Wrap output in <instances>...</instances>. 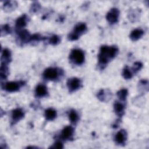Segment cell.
Segmentation results:
<instances>
[{
    "label": "cell",
    "instance_id": "obj_1",
    "mask_svg": "<svg viewBox=\"0 0 149 149\" xmlns=\"http://www.w3.org/2000/svg\"><path fill=\"white\" fill-rule=\"evenodd\" d=\"M118 52V49L116 46H101L98 55L99 65L101 66H105L111 59L116 56Z\"/></svg>",
    "mask_w": 149,
    "mask_h": 149
},
{
    "label": "cell",
    "instance_id": "obj_2",
    "mask_svg": "<svg viewBox=\"0 0 149 149\" xmlns=\"http://www.w3.org/2000/svg\"><path fill=\"white\" fill-rule=\"evenodd\" d=\"M63 74L62 69L56 68H48L43 72V77L48 80H55Z\"/></svg>",
    "mask_w": 149,
    "mask_h": 149
},
{
    "label": "cell",
    "instance_id": "obj_3",
    "mask_svg": "<svg viewBox=\"0 0 149 149\" xmlns=\"http://www.w3.org/2000/svg\"><path fill=\"white\" fill-rule=\"evenodd\" d=\"M87 30V26L84 23H79L74 27L73 30L68 35V39L70 41L77 40L79 37Z\"/></svg>",
    "mask_w": 149,
    "mask_h": 149
},
{
    "label": "cell",
    "instance_id": "obj_4",
    "mask_svg": "<svg viewBox=\"0 0 149 149\" xmlns=\"http://www.w3.org/2000/svg\"><path fill=\"white\" fill-rule=\"evenodd\" d=\"M70 61L74 64L80 65L84 61V52L80 49H73L71 51L69 55Z\"/></svg>",
    "mask_w": 149,
    "mask_h": 149
},
{
    "label": "cell",
    "instance_id": "obj_5",
    "mask_svg": "<svg viewBox=\"0 0 149 149\" xmlns=\"http://www.w3.org/2000/svg\"><path fill=\"white\" fill-rule=\"evenodd\" d=\"M24 84V82L23 81H9L2 84V87L8 92H15L18 91Z\"/></svg>",
    "mask_w": 149,
    "mask_h": 149
},
{
    "label": "cell",
    "instance_id": "obj_6",
    "mask_svg": "<svg viewBox=\"0 0 149 149\" xmlns=\"http://www.w3.org/2000/svg\"><path fill=\"white\" fill-rule=\"evenodd\" d=\"M81 85V81L80 79L77 77H72L68 80L67 86L70 92H73L78 90Z\"/></svg>",
    "mask_w": 149,
    "mask_h": 149
},
{
    "label": "cell",
    "instance_id": "obj_7",
    "mask_svg": "<svg viewBox=\"0 0 149 149\" xmlns=\"http://www.w3.org/2000/svg\"><path fill=\"white\" fill-rule=\"evenodd\" d=\"M119 16V11L118 9L113 8L107 13L106 18L107 21L111 24H115L118 22Z\"/></svg>",
    "mask_w": 149,
    "mask_h": 149
},
{
    "label": "cell",
    "instance_id": "obj_8",
    "mask_svg": "<svg viewBox=\"0 0 149 149\" xmlns=\"http://www.w3.org/2000/svg\"><path fill=\"white\" fill-rule=\"evenodd\" d=\"M127 139V132L125 130L122 129L117 132L115 136L114 140L116 144L119 145H124Z\"/></svg>",
    "mask_w": 149,
    "mask_h": 149
},
{
    "label": "cell",
    "instance_id": "obj_9",
    "mask_svg": "<svg viewBox=\"0 0 149 149\" xmlns=\"http://www.w3.org/2000/svg\"><path fill=\"white\" fill-rule=\"evenodd\" d=\"M74 133V129L71 126H67L65 127L61 132V138L63 140L72 139Z\"/></svg>",
    "mask_w": 149,
    "mask_h": 149
},
{
    "label": "cell",
    "instance_id": "obj_10",
    "mask_svg": "<svg viewBox=\"0 0 149 149\" xmlns=\"http://www.w3.org/2000/svg\"><path fill=\"white\" fill-rule=\"evenodd\" d=\"M24 116V113L21 108H16L12 111L11 118L12 123H16L21 120Z\"/></svg>",
    "mask_w": 149,
    "mask_h": 149
},
{
    "label": "cell",
    "instance_id": "obj_11",
    "mask_svg": "<svg viewBox=\"0 0 149 149\" xmlns=\"http://www.w3.org/2000/svg\"><path fill=\"white\" fill-rule=\"evenodd\" d=\"M112 95L111 92L109 91V90H104L102 89L99 91V92L97 93V97L101 101H108L110 100Z\"/></svg>",
    "mask_w": 149,
    "mask_h": 149
},
{
    "label": "cell",
    "instance_id": "obj_12",
    "mask_svg": "<svg viewBox=\"0 0 149 149\" xmlns=\"http://www.w3.org/2000/svg\"><path fill=\"white\" fill-rule=\"evenodd\" d=\"M18 34V37L22 43H26L28 42H30L31 35L29 33V31L26 30L21 29L17 31Z\"/></svg>",
    "mask_w": 149,
    "mask_h": 149
},
{
    "label": "cell",
    "instance_id": "obj_13",
    "mask_svg": "<svg viewBox=\"0 0 149 149\" xmlns=\"http://www.w3.org/2000/svg\"><path fill=\"white\" fill-rule=\"evenodd\" d=\"M48 93L47 88L44 84H38L35 89V95L38 98L45 97Z\"/></svg>",
    "mask_w": 149,
    "mask_h": 149
},
{
    "label": "cell",
    "instance_id": "obj_14",
    "mask_svg": "<svg viewBox=\"0 0 149 149\" xmlns=\"http://www.w3.org/2000/svg\"><path fill=\"white\" fill-rule=\"evenodd\" d=\"M1 64L8 65L11 61V52L8 48L3 49L2 51L1 55Z\"/></svg>",
    "mask_w": 149,
    "mask_h": 149
},
{
    "label": "cell",
    "instance_id": "obj_15",
    "mask_svg": "<svg viewBox=\"0 0 149 149\" xmlns=\"http://www.w3.org/2000/svg\"><path fill=\"white\" fill-rule=\"evenodd\" d=\"M113 108L116 114L118 116H123V115L125 113V104H123L121 102L115 101L113 105Z\"/></svg>",
    "mask_w": 149,
    "mask_h": 149
},
{
    "label": "cell",
    "instance_id": "obj_16",
    "mask_svg": "<svg viewBox=\"0 0 149 149\" xmlns=\"http://www.w3.org/2000/svg\"><path fill=\"white\" fill-rule=\"evenodd\" d=\"M27 22V17L24 14L18 17L16 20V27L18 30H21L22 29L24 28Z\"/></svg>",
    "mask_w": 149,
    "mask_h": 149
},
{
    "label": "cell",
    "instance_id": "obj_17",
    "mask_svg": "<svg viewBox=\"0 0 149 149\" xmlns=\"http://www.w3.org/2000/svg\"><path fill=\"white\" fill-rule=\"evenodd\" d=\"M144 34V31L141 29H134L130 34V38L132 41H137Z\"/></svg>",
    "mask_w": 149,
    "mask_h": 149
},
{
    "label": "cell",
    "instance_id": "obj_18",
    "mask_svg": "<svg viewBox=\"0 0 149 149\" xmlns=\"http://www.w3.org/2000/svg\"><path fill=\"white\" fill-rule=\"evenodd\" d=\"M44 116L47 120H53L56 117V111L53 108H48L45 110Z\"/></svg>",
    "mask_w": 149,
    "mask_h": 149
},
{
    "label": "cell",
    "instance_id": "obj_19",
    "mask_svg": "<svg viewBox=\"0 0 149 149\" xmlns=\"http://www.w3.org/2000/svg\"><path fill=\"white\" fill-rule=\"evenodd\" d=\"M68 117H69V120L71 122V123L73 124H76L79 119V116L78 113L74 109H71L69 111L68 114Z\"/></svg>",
    "mask_w": 149,
    "mask_h": 149
},
{
    "label": "cell",
    "instance_id": "obj_20",
    "mask_svg": "<svg viewBox=\"0 0 149 149\" xmlns=\"http://www.w3.org/2000/svg\"><path fill=\"white\" fill-rule=\"evenodd\" d=\"M8 75V65L1 64L0 68V77L1 80H5Z\"/></svg>",
    "mask_w": 149,
    "mask_h": 149
},
{
    "label": "cell",
    "instance_id": "obj_21",
    "mask_svg": "<svg viewBox=\"0 0 149 149\" xmlns=\"http://www.w3.org/2000/svg\"><path fill=\"white\" fill-rule=\"evenodd\" d=\"M116 94H117L118 97L119 98V100L120 101H124L126 99V97L128 95V91H127V89L122 88V89H120V90H119L117 92Z\"/></svg>",
    "mask_w": 149,
    "mask_h": 149
},
{
    "label": "cell",
    "instance_id": "obj_22",
    "mask_svg": "<svg viewBox=\"0 0 149 149\" xmlns=\"http://www.w3.org/2000/svg\"><path fill=\"white\" fill-rule=\"evenodd\" d=\"M122 76L125 79H130L133 77V73L127 66H126L123 69Z\"/></svg>",
    "mask_w": 149,
    "mask_h": 149
},
{
    "label": "cell",
    "instance_id": "obj_23",
    "mask_svg": "<svg viewBox=\"0 0 149 149\" xmlns=\"http://www.w3.org/2000/svg\"><path fill=\"white\" fill-rule=\"evenodd\" d=\"M16 3L15 2L13 1H6L3 5V8L4 10L10 11L11 10H13L15 8V6H16L17 4H15Z\"/></svg>",
    "mask_w": 149,
    "mask_h": 149
},
{
    "label": "cell",
    "instance_id": "obj_24",
    "mask_svg": "<svg viewBox=\"0 0 149 149\" xmlns=\"http://www.w3.org/2000/svg\"><path fill=\"white\" fill-rule=\"evenodd\" d=\"M60 41H61V38L57 35H53L48 40L49 44L52 45H56L58 44L60 42Z\"/></svg>",
    "mask_w": 149,
    "mask_h": 149
},
{
    "label": "cell",
    "instance_id": "obj_25",
    "mask_svg": "<svg viewBox=\"0 0 149 149\" xmlns=\"http://www.w3.org/2000/svg\"><path fill=\"white\" fill-rule=\"evenodd\" d=\"M10 32H11V29H10V26L8 24H6L2 25L1 26V36H3L7 34L10 33Z\"/></svg>",
    "mask_w": 149,
    "mask_h": 149
},
{
    "label": "cell",
    "instance_id": "obj_26",
    "mask_svg": "<svg viewBox=\"0 0 149 149\" xmlns=\"http://www.w3.org/2000/svg\"><path fill=\"white\" fill-rule=\"evenodd\" d=\"M44 39L42 37H41L39 34H34L31 36L30 42H34V41H40L41 40Z\"/></svg>",
    "mask_w": 149,
    "mask_h": 149
},
{
    "label": "cell",
    "instance_id": "obj_27",
    "mask_svg": "<svg viewBox=\"0 0 149 149\" xmlns=\"http://www.w3.org/2000/svg\"><path fill=\"white\" fill-rule=\"evenodd\" d=\"M142 66H143V64H142L141 62H136L135 63H134L133 68H132L133 71L136 73V72H138L139 70H140L141 69Z\"/></svg>",
    "mask_w": 149,
    "mask_h": 149
},
{
    "label": "cell",
    "instance_id": "obj_28",
    "mask_svg": "<svg viewBox=\"0 0 149 149\" xmlns=\"http://www.w3.org/2000/svg\"><path fill=\"white\" fill-rule=\"evenodd\" d=\"M51 148H63V144L62 142L61 141H56L52 147H51Z\"/></svg>",
    "mask_w": 149,
    "mask_h": 149
},
{
    "label": "cell",
    "instance_id": "obj_29",
    "mask_svg": "<svg viewBox=\"0 0 149 149\" xmlns=\"http://www.w3.org/2000/svg\"><path fill=\"white\" fill-rule=\"evenodd\" d=\"M40 8V5L38 4L37 2H36V3L33 4L32 5V10L33 12H36Z\"/></svg>",
    "mask_w": 149,
    "mask_h": 149
}]
</instances>
